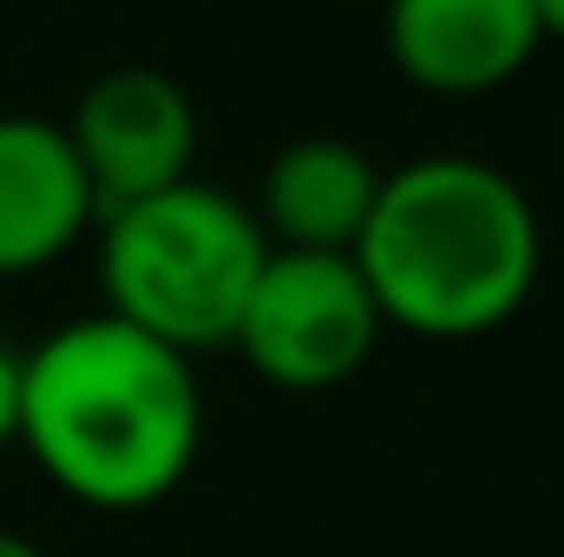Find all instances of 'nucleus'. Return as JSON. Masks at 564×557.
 I'll return each mask as SVG.
<instances>
[{
    "label": "nucleus",
    "mask_w": 564,
    "mask_h": 557,
    "mask_svg": "<svg viewBox=\"0 0 564 557\" xmlns=\"http://www.w3.org/2000/svg\"><path fill=\"white\" fill-rule=\"evenodd\" d=\"M381 177L388 171L355 139L308 132V139H289L263 164V184H257L250 210H257L270 250H335V256H355V243H361V230L375 217Z\"/></svg>",
    "instance_id": "nucleus-8"
},
{
    "label": "nucleus",
    "mask_w": 564,
    "mask_h": 557,
    "mask_svg": "<svg viewBox=\"0 0 564 557\" xmlns=\"http://www.w3.org/2000/svg\"><path fill=\"white\" fill-rule=\"evenodd\" d=\"M355 263L388 328L473 341L532 302L545 230L512 171L466 151H433L381 177Z\"/></svg>",
    "instance_id": "nucleus-2"
},
{
    "label": "nucleus",
    "mask_w": 564,
    "mask_h": 557,
    "mask_svg": "<svg viewBox=\"0 0 564 557\" xmlns=\"http://www.w3.org/2000/svg\"><path fill=\"white\" fill-rule=\"evenodd\" d=\"M558 144H564V119H558Z\"/></svg>",
    "instance_id": "nucleus-12"
},
{
    "label": "nucleus",
    "mask_w": 564,
    "mask_h": 557,
    "mask_svg": "<svg viewBox=\"0 0 564 557\" xmlns=\"http://www.w3.org/2000/svg\"><path fill=\"white\" fill-rule=\"evenodd\" d=\"M381 40L401 79L433 99H486L545 46L532 0H388Z\"/></svg>",
    "instance_id": "nucleus-6"
},
{
    "label": "nucleus",
    "mask_w": 564,
    "mask_h": 557,
    "mask_svg": "<svg viewBox=\"0 0 564 557\" xmlns=\"http://www.w3.org/2000/svg\"><path fill=\"white\" fill-rule=\"evenodd\" d=\"M59 125H66L73 157H79V171H86V184L99 197V217L197 177L191 171L197 164V106L158 66L99 73L79 92L73 119H59Z\"/></svg>",
    "instance_id": "nucleus-5"
},
{
    "label": "nucleus",
    "mask_w": 564,
    "mask_h": 557,
    "mask_svg": "<svg viewBox=\"0 0 564 557\" xmlns=\"http://www.w3.org/2000/svg\"><path fill=\"white\" fill-rule=\"evenodd\" d=\"M388 321L355 256L270 250L250 282L230 348L282 394H328L368 368Z\"/></svg>",
    "instance_id": "nucleus-4"
},
{
    "label": "nucleus",
    "mask_w": 564,
    "mask_h": 557,
    "mask_svg": "<svg viewBox=\"0 0 564 557\" xmlns=\"http://www.w3.org/2000/svg\"><path fill=\"white\" fill-rule=\"evenodd\" d=\"M532 20H539V40H564V0H532Z\"/></svg>",
    "instance_id": "nucleus-10"
},
{
    "label": "nucleus",
    "mask_w": 564,
    "mask_h": 557,
    "mask_svg": "<svg viewBox=\"0 0 564 557\" xmlns=\"http://www.w3.org/2000/svg\"><path fill=\"white\" fill-rule=\"evenodd\" d=\"M20 439V348L0 341V452Z\"/></svg>",
    "instance_id": "nucleus-9"
},
{
    "label": "nucleus",
    "mask_w": 564,
    "mask_h": 557,
    "mask_svg": "<svg viewBox=\"0 0 564 557\" xmlns=\"http://www.w3.org/2000/svg\"><path fill=\"white\" fill-rule=\"evenodd\" d=\"M0 557H46L33 538H20V532H0Z\"/></svg>",
    "instance_id": "nucleus-11"
},
{
    "label": "nucleus",
    "mask_w": 564,
    "mask_h": 557,
    "mask_svg": "<svg viewBox=\"0 0 564 557\" xmlns=\"http://www.w3.org/2000/svg\"><path fill=\"white\" fill-rule=\"evenodd\" d=\"M33 466L93 512L171 499L204 446L197 361L119 315H79L20 354V439Z\"/></svg>",
    "instance_id": "nucleus-1"
},
{
    "label": "nucleus",
    "mask_w": 564,
    "mask_h": 557,
    "mask_svg": "<svg viewBox=\"0 0 564 557\" xmlns=\"http://www.w3.org/2000/svg\"><path fill=\"white\" fill-rule=\"evenodd\" d=\"M99 223V197L59 119L0 112V276L59 263Z\"/></svg>",
    "instance_id": "nucleus-7"
},
{
    "label": "nucleus",
    "mask_w": 564,
    "mask_h": 557,
    "mask_svg": "<svg viewBox=\"0 0 564 557\" xmlns=\"http://www.w3.org/2000/svg\"><path fill=\"white\" fill-rule=\"evenodd\" d=\"M93 230H99L106 315L132 321L191 361L230 348L250 282L270 256V237L243 197L184 177L158 197L106 210Z\"/></svg>",
    "instance_id": "nucleus-3"
}]
</instances>
